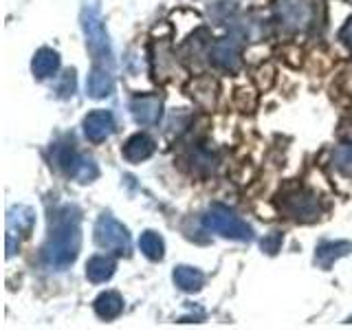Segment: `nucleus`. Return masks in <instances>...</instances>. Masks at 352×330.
<instances>
[{
	"instance_id": "nucleus-1",
	"label": "nucleus",
	"mask_w": 352,
	"mask_h": 330,
	"mask_svg": "<svg viewBox=\"0 0 352 330\" xmlns=\"http://www.w3.org/2000/svg\"><path fill=\"white\" fill-rule=\"evenodd\" d=\"M82 231H80V212L73 205H64L51 216L49 240L42 249L44 264L53 271H64L80 256Z\"/></svg>"
},
{
	"instance_id": "nucleus-2",
	"label": "nucleus",
	"mask_w": 352,
	"mask_h": 330,
	"mask_svg": "<svg viewBox=\"0 0 352 330\" xmlns=\"http://www.w3.org/2000/svg\"><path fill=\"white\" fill-rule=\"evenodd\" d=\"M82 29L86 33V44H88V51H91L95 64L97 66L113 64V51H110L108 33L104 29L99 9L93 3H84V7H82Z\"/></svg>"
},
{
	"instance_id": "nucleus-3",
	"label": "nucleus",
	"mask_w": 352,
	"mask_h": 330,
	"mask_svg": "<svg viewBox=\"0 0 352 330\" xmlns=\"http://www.w3.org/2000/svg\"><path fill=\"white\" fill-rule=\"evenodd\" d=\"M203 227L207 231H212V234L225 236L231 240H240V242H247L253 236L251 227L245 223V220H242L240 216H236L225 205L209 207V212L203 216Z\"/></svg>"
},
{
	"instance_id": "nucleus-4",
	"label": "nucleus",
	"mask_w": 352,
	"mask_h": 330,
	"mask_svg": "<svg viewBox=\"0 0 352 330\" xmlns=\"http://www.w3.org/2000/svg\"><path fill=\"white\" fill-rule=\"evenodd\" d=\"M95 240L102 249H108L117 256H128L130 253V234L128 229L115 220L110 214H102L95 225Z\"/></svg>"
},
{
	"instance_id": "nucleus-5",
	"label": "nucleus",
	"mask_w": 352,
	"mask_h": 330,
	"mask_svg": "<svg viewBox=\"0 0 352 330\" xmlns=\"http://www.w3.org/2000/svg\"><path fill=\"white\" fill-rule=\"evenodd\" d=\"M53 159H55V165H58L62 172H66L71 179L80 181V183H91V181L97 179V174H99L95 161L82 157L80 152L73 150V146L71 148L69 146H58V148H55V157Z\"/></svg>"
},
{
	"instance_id": "nucleus-6",
	"label": "nucleus",
	"mask_w": 352,
	"mask_h": 330,
	"mask_svg": "<svg viewBox=\"0 0 352 330\" xmlns=\"http://www.w3.org/2000/svg\"><path fill=\"white\" fill-rule=\"evenodd\" d=\"M275 16L289 31H304L313 20V7L308 0H275Z\"/></svg>"
},
{
	"instance_id": "nucleus-7",
	"label": "nucleus",
	"mask_w": 352,
	"mask_h": 330,
	"mask_svg": "<svg viewBox=\"0 0 352 330\" xmlns=\"http://www.w3.org/2000/svg\"><path fill=\"white\" fill-rule=\"evenodd\" d=\"M284 209L291 218L302 220V223H311V220L319 218V201H317V196L308 194V192L291 194L286 198Z\"/></svg>"
},
{
	"instance_id": "nucleus-8",
	"label": "nucleus",
	"mask_w": 352,
	"mask_h": 330,
	"mask_svg": "<svg viewBox=\"0 0 352 330\" xmlns=\"http://www.w3.org/2000/svg\"><path fill=\"white\" fill-rule=\"evenodd\" d=\"M115 132V117L110 110H93L84 117V135L93 143H102Z\"/></svg>"
},
{
	"instance_id": "nucleus-9",
	"label": "nucleus",
	"mask_w": 352,
	"mask_h": 330,
	"mask_svg": "<svg viewBox=\"0 0 352 330\" xmlns=\"http://www.w3.org/2000/svg\"><path fill=\"white\" fill-rule=\"evenodd\" d=\"M161 110H163V102L157 95H141L135 97L130 104V113L135 117V121L139 126H154L159 124L161 119Z\"/></svg>"
},
{
	"instance_id": "nucleus-10",
	"label": "nucleus",
	"mask_w": 352,
	"mask_h": 330,
	"mask_svg": "<svg viewBox=\"0 0 352 330\" xmlns=\"http://www.w3.org/2000/svg\"><path fill=\"white\" fill-rule=\"evenodd\" d=\"M212 62L223 71H238L240 69V40L223 38V40L214 42Z\"/></svg>"
},
{
	"instance_id": "nucleus-11",
	"label": "nucleus",
	"mask_w": 352,
	"mask_h": 330,
	"mask_svg": "<svg viewBox=\"0 0 352 330\" xmlns=\"http://www.w3.org/2000/svg\"><path fill=\"white\" fill-rule=\"evenodd\" d=\"M154 148H157V143H154V139L150 135H146V132H137V135H132L126 146H124V159L130 161V163H141L150 159L154 154Z\"/></svg>"
},
{
	"instance_id": "nucleus-12",
	"label": "nucleus",
	"mask_w": 352,
	"mask_h": 330,
	"mask_svg": "<svg viewBox=\"0 0 352 330\" xmlns=\"http://www.w3.org/2000/svg\"><path fill=\"white\" fill-rule=\"evenodd\" d=\"M33 223H36V214H33L31 207H25V205L11 207L7 216V231H9L7 236H16V234L29 236Z\"/></svg>"
},
{
	"instance_id": "nucleus-13",
	"label": "nucleus",
	"mask_w": 352,
	"mask_h": 330,
	"mask_svg": "<svg viewBox=\"0 0 352 330\" xmlns=\"http://www.w3.org/2000/svg\"><path fill=\"white\" fill-rule=\"evenodd\" d=\"M348 253H352V242H348V240L322 242L315 251V260L322 269H330L339 258L348 256Z\"/></svg>"
},
{
	"instance_id": "nucleus-14",
	"label": "nucleus",
	"mask_w": 352,
	"mask_h": 330,
	"mask_svg": "<svg viewBox=\"0 0 352 330\" xmlns=\"http://www.w3.org/2000/svg\"><path fill=\"white\" fill-rule=\"evenodd\" d=\"M113 77L106 71V66H93V71L88 73V82H86V93L93 99H104L113 93Z\"/></svg>"
},
{
	"instance_id": "nucleus-15",
	"label": "nucleus",
	"mask_w": 352,
	"mask_h": 330,
	"mask_svg": "<svg viewBox=\"0 0 352 330\" xmlns=\"http://www.w3.org/2000/svg\"><path fill=\"white\" fill-rule=\"evenodd\" d=\"M60 69V55L53 49H40L31 60V71L38 80H44V77H51L55 71Z\"/></svg>"
},
{
	"instance_id": "nucleus-16",
	"label": "nucleus",
	"mask_w": 352,
	"mask_h": 330,
	"mask_svg": "<svg viewBox=\"0 0 352 330\" xmlns=\"http://www.w3.org/2000/svg\"><path fill=\"white\" fill-rule=\"evenodd\" d=\"M117 264L113 258H106V256H95L86 262V278L95 282V284H102L106 280H110L115 275Z\"/></svg>"
},
{
	"instance_id": "nucleus-17",
	"label": "nucleus",
	"mask_w": 352,
	"mask_h": 330,
	"mask_svg": "<svg viewBox=\"0 0 352 330\" xmlns=\"http://www.w3.org/2000/svg\"><path fill=\"white\" fill-rule=\"evenodd\" d=\"M121 311H124V300H121V295L115 291H106L95 300V313H97V317L106 319V322L117 319L121 315Z\"/></svg>"
},
{
	"instance_id": "nucleus-18",
	"label": "nucleus",
	"mask_w": 352,
	"mask_h": 330,
	"mask_svg": "<svg viewBox=\"0 0 352 330\" xmlns=\"http://www.w3.org/2000/svg\"><path fill=\"white\" fill-rule=\"evenodd\" d=\"M174 284L179 286L181 291L185 293H196V291H201L203 289V284H205V275L194 269V267H176L174 269Z\"/></svg>"
},
{
	"instance_id": "nucleus-19",
	"label": "nucleus",
	"mask_w": 352,
	"mask_h": 330,
	"mask_svg": "<svg viewBox=\"0 0 352 330\" xmlns=\"http://www.w3.org/2000/svg\"><path fill=\"white\" fill-rule=\"evenodd\" d=\"M139 249L148 260L157 262L163 258V253H165L163 238L159 234H154V231H146V234H141V238H139Z\"/></svg>"
},
{
	"instance_id": "nucleus-20",
	"label": "nucleus",
	"mask_w": 352,
	"mask_h": 330,
	"mask_svg": "<svg viewBox=\"0 0 352 330\" xmlns=\"http://www.w3.org/2000/svg\"><path fill=\"white\" fill-rule=\"evenodd\" d=\"M333 165L344 176H352V143H341L333 152Z\"/></svg>"
},
{
	"instance_id": "nucleus-21",
	"label": "nucleus",
	"mask_w": 352,
	"mask_h": 330,
	"mask_svg": "<svg viewBox=\"0 0 352 330\" xmlns=\"http://www.w3.org/2000/svg\"><path fill=\"white\" fill-rule=\"evenodd\" d=\"M282 247V234L280 231H273V234H269L267 238L262 240V251H267V253H278Z\"/></svg>"
},
{
	"instance_id": "nucleus-22",
	"label": "nucleus",
	"mask_w": 352,
	"mask_h": 330,
	"mask_svg": "<svg viewBox=\"0 0 352 330\" xmlns=\"http://www.w3.org/2000/svg\"><path fill=\"white\" fill-rule=\"evenodd\" d=\"M75 93V71H69L64 75V80L58 88V95L60 97H71Z\"/></svg>"
},
{
	"instance_id": "nucleus-23",
	"label": "nucleus",
	"mask_w": 352,
	"mask_h": 330,
	"mask_svg": "<svg viewBox=\"0 0 352 330\" xmlns=\"http://www.w3.org/2000/svg\"><path fill=\"white\" fill-rule=\"evenodd\" d=\"M339 38L344 40V44H346V47H350V49H352V18H350V20L346 22V25H344V29L339 31Z\"/></svg>"
}]
</instances>
